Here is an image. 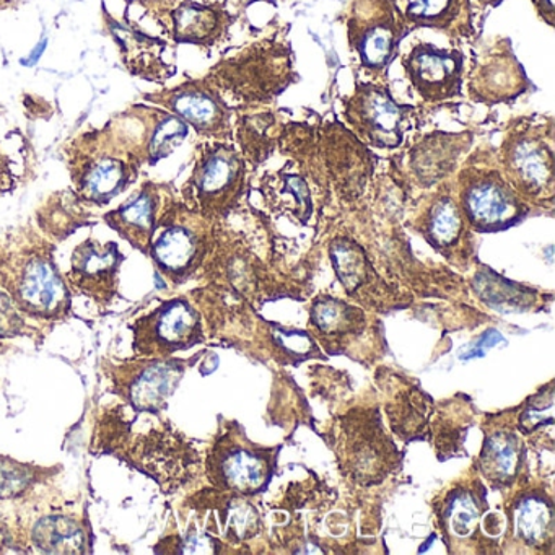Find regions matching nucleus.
I'll list each match as a JSON object with an SVG mask.
<instances>
[{
    "instance_id": "f257e3e1",
    "label": "nucleus",
    "mask_w": 555,
    "mask_h": 555,
    "mask_svg": "<svg viewBox=\"0 0 555 555\" xmlns=\"http://www.w3.org/2000/svg\"><path fill=\"white\" fill-rule=\"evenodd\" d=\"M66 157L74 193L96 207L108 206L132 186L145 165L141 142L119 116L74 139Z\"/></svg>"
},
{
    "instance_id": "f03ea898",
    "label": "nucleus",
    "mask_w": 555,
    "mask_h": 555,
    "mask_svg": "<svg viewBox=\"0 0 555 555\" xmlns=\"http://www.w3.org/2000/svg\"><path fill=\"white\" fill-rule=\"evenodd\" d=\"M0 288L21 313L56 321L70 308V288L57 268L54 248L31 229L0 242Z\"/></svg>"
},
{
    "instance_id": "7ed1b4c3",
    "label": "nucleus",
    "mask_w": 555,
    "mask_h": 555,
    "mask_svg": "<svg viewBox=\"0 0 555 555\" xmlns=\"http://www.w3.org/2000/svg\"><path fill=\"white\" fill-rule=\"evenodd\" d=\"M206 79L245 105H268L297 80L294 53L287 41L268 38L220 61Z\"/></svg>"
},
{
    "instance_id": "20e7f679",
    "label": "nucleus",
    "mask_w": 555,
    "mask_h": 555,
    "mask_svg": "<svg viewBox=\"0 0 555 555\" xmlns=\"http://www.w3.org/2000/svg\"><path fill=\"white\" fill-rule=\"evenodd\" d=\"M245 181L242 152L230 142L207 141L197 147L193 171L184 184V199L204 219H217L238 203Z\"/></svg>"
},
{
    "instance_id": "39448f33",
    "label": "nucleus",
    "mask_w": 555,
    "mask_h": 555,
    "mask_svg": "<svg viewBox=\"0 0 555 555\" xmlns=\"http://www.w3.org/2000/svg\"><path fill=\"white\" fill-rule=\"evenodd\" d=\"M503 177L522 199L551 201L555 184L554 126L522 121L500 147Z\"/></svg>"
},
{
    "instance_id": "423d86ee",
    "label": "nucleus",
    "mask_w": 555,
    "mask_h": 555,
    "mask_svg": "<svg viewBox=\"0 0 555 555\" xmlns=\"http://www.w3.org/2000/svg\"><path fill=\"white\" fill-rule=\"evenodd\" d=\"M204 220L183 204L170 203L162 210L147 256L175 284L188 281L209 253L210 235Z\"/></svg>"
},
{
    "instance_id": "0eeeda50",
    "label": "nucleus",
    "mask_w": 555,
    "mask_h": 555,
    "mask_svg": "<svg viewBox=\"0 0 555 555\" xmlns=\"http://www.w3.org/2000/svg\"><path fill=\"white\" fill-rule=\"evenodd\" d=\"M457 183L464 219L476 232H503L528 217V204L496 168H464Z\"/></svg>"
},
{
    "instance_id": "6e6552de",
    "label": "nucleus",
    "mask_w": 555,
    "mask_h": 555,
    "mask_svg": "<svg viewBox=\"0 0 555 555\" xmlns=\"http://www.w3.org/2000/svg\"><path fill=\"white\" fill-rule=\"evenodd\" d=\"M409 34L391 0H356L350 8L347 43L360 69L375 79L388 73Z\"/></svg>"
},
{
    "instance_id": "1a4fd4ad",
    "label": "nucleus",
    "mask_w": 555,
    "mask_h": 555,
    "mask_svg": "<svg viewBox=\"0 0 555 555\" xmlns=\"http://www.w3.org/2000/svg\"><path fill=\"white\" fill-rule=\"evenodd\" d=\"M414 106L401 105L379 82H357L344 99V118L360 141L379 151H395L404 142L409 115Z\"/></svg>"
},
{
    "instance_id": "9d476101",
    "label": "nucleus",
    "mask_w": 555,
    "mask_h": 555,
    "mask_svg": "<svg viewBox=\"0 0 555 555\" xmlns=\"http://www.w3.org/2000/svg\"><path fill=\"white\" fill-rule=\"evenodd\" d=\"M177 44L214 48L225 40L235 17L222 4L197 0H135Z\"/></svg>"
},
{
    "instance_id": "9b49d317",
    "label": "nucleus",
    "mask_w": 555,
    "mask_h": 555,
    "mask_svg": "<svg viewBox=\"0 0 555 555\" xmlns=\"http://www.w3.org/2000/svg\"><path fill=\"white\" fill-rule=\"evenodd\" d=\"M144 102L154 103L178 116L201 138L232 141V109L222 93L207 79L186 80L171 89L149 93Z\"/></svg>"
},
{
    "instance_id": "f8f14e48",
    "label": "nucleus",
    "mask_w": 555,
    "mask_h": 555,
    "mask_svg": "<svg viewBox=\"0 0 555 555\" xmlns=\"http://www.w3.org/2000/svg\"><path fill=\"white\" fill-rule=\"evenodd\" d=\"M131 330L135 356L147 359H167L171 353L190 349L203 340L199 313L186 298L164 301L135 321Z\"/></svg>"
},
{
    "instance_id": "ddd939ff",
    "label": "nucleus",
    "mask_w": 555,
    "mask_h": 555,
    "mask_svg": "<svg viewBox=\"0 0 555 555\" xmlns=\"http://www.w3.org/2000/svg\"><path fill=\"white\" fill-rule=\"evenodd\" d=\"M412 89L427 103H443L463 93L464 54L418 43L402 60Z\"/></svg>"
},
{
    "instance_id": "4468645a",
    "label": "nucleus",
    "mask_w": 555,
    "mask_h": 555,
    "mask_svg": "<svg viewBox=\"0 0 555 555\" xmlns=\"http://www.w3.org/2000/svg\"><path fill=\"white\" fill-rule=\"evenodd\" d=\"M183 373V362L145 357L142 362L119 365L113 382L116 392L135 412L158 414L180 385Z\"/></svg>"
},
{
    "instance_id": "2eb2a0df",
    "label": "nucleus",
    "mask_w": 555,
    "mask_h": 555,
    "mask_svg": "<svg viewBox=\"0 0 555 555\" xmlns=\"http://www.w3.org/2000/svg\"><path fill=\"white\" fill-rule=\"evenodd\" d=\"M122 261L118 243L87 238L74 249L67 282L96 304L109 305L118 295Z\"/></svg>"
},
{
    "instance_id": "dca6fc26",
    "label": "nucleus",
    "mask_w": 555,
    "mask_h": 555,
    "mask_svg": "<svg viewBox=\"0 0 555 555\" xmlns=\"http://www.w3.org/2000/svg\"><path fill=\"white\" fill-rule=\"evenodd\" d=\"M531 86L519 61L513 53L509 41L493 48L492 53L473 70L467 93L470 100L482 105H500L515 102L525 95Z\"/></svg>"
},
{
    "instance_id": "f3484780",
    "label": "nucleus",
    "mask_w": 555,
    "mask_h": 555,
    "mask_svg": "<svg viewBox=\"0 0 555 555\" xmlns=\"http://www.w3.org/2000/svg\"><path fill=\"white\" fill-rule=\"evenodd\" d=\"M209 477L214 483L240 495H255L271 480L272 463L269 451L255 450L248 444L217 443L209 456Z\"/></svg>"
},
{
    "instance_id": "a211bd4d",
    "label": "nucleus",
    "mask_w": 555,
    "mask_h": 555,
    "mask_svg": "<svg viewBox=\"0 0 555 555\" xmlns=\"http://www.w3.org/2000/svg\"><path fill=\"white\" fill-rule=\"evenodd\" d=\"M105 21L109 34L118 44L122 63L132 76L160 83L173 76L175 67L165 61L167 41L144 34L128 18L119 22L106 15Z\"/></svg>"
},
{
    "instance_id": "6ab92c4d",
    "label": "nucleus",
    "mask_w": 555,
    "mask_h": 555,
    "mask_svg": "<svg viewBox=\"0 0 555 555\" xmlns=\"http://www.w3.org/2000/svg\"><path fill=\"white\" fill-rule=\"evenodd\" d=\"M409 31L430 28L450 38L474 34L473 0H391Z\"/></svg>"
},
{
    "instance_id": "aec40b11",
    "label": "nucleus",
    "mask_w": 555,
    "mask_h": 555,
    "mask_svg": "<svg viewBox=\"0 0 555 555\" xmlns=\"http://www.w3.org/2000/svg\"><path fill=\"white\" fill-rule=\"evenodd\" d=\"M162 210V188L147 181L115 210L105 214V222L129 245L147 255Z\"/></svg>"
},
{
    "instance_id": "412c9836",
    "label": "nucleus",
    "mask_w": 555,
    "mask_h": 555,
    "mask_svg": "<svg viewBox=\"0 0 555 555\" xmlns=\"http://www.w3.org/2000/svg\"><path fill=\"white\" fill-rule=\"evenodd\" d=\"M134 464L151 474L160 483H173L180 466H188V451L170 431L152 428L149 434L138 435L132 447Z\"/></svg>"
},
{
    "instance_id": "4be33fe9",
    "label": "nucleus",
    "mask_w": 555,
    "mask_h": 555,
    "mask_svg": "<svg viewBox=\"0 0 555 555\" xmlns=\"http://www.w3.org/2000/svg\"><path fill=\"white\" fill-rule=\"evenodd\" d=\"M467 227L460 203L448 194H437L425 209L418 230L437 251L451 258L466 240Z\"/></svg>"
},
{
    "instance_id": "5701e85b",
    "label": "nucleus",
    "mask_w": 555,
    "mask_h": 555,
    "mask_svg": "<svg viewBox=\"0 0 555 555\" xmlns=\"http://www.w3.org/2000/svg\"><path fill=\"white\" fill-rule=\"evenodd\" d=\"M516 535L532 547H544L554 535V505L541 493L522 495L515 505Z\"/></svg>"
},
{
    "instance_id": "b1692460",
    "label": "nucleus",
    "mask_w": 555,
    "mask_h": 555,
    "mask_svg": "<svg viewBox=\"0 0 555 555\" xmlns=\"http://www.w3.org/2000/svg\"><path fill=\"white\" fill-rule=\"evenodd\" d=\"M521 461V444L509 431L490 435L480 454V467L487 479L496 483H512Z\"/></svg>"
},
{
    "instance_id": "393cba45",
    "label": "nucleus",
    "mask_w": 555,
    "mask_h": 555,
    "mask_svg": "<svg viewBox=\"0 0 555 555\" xmlns=\"http://www.w3.org/2000/svg\"><path fill=\"white\" fill-rule=\"evenodd\" d=\"M87 222L83 203L74 191L54 194L40 210L38 223L48 236L64 240Z\"/></svg>"
},
{
    "instance_id": "a878e982",
    "label": "nucleus",
    "mask_w": 555,
    "mask_h": 555,
    "mask_svg": "<svg viewBox=\"0 0 555 555\" xmlns=\"http://www.w3.org/2000/svg\"><path fill=\"white\" fill-rule=\"evenodd\" d=\"M279 119L274 113H256L251 116H238V142L243 157L253 164H261L272 154L278 141Z\"/></svg>"
},
{
    "instance_id": "bb28decb",
    "label": "nucleus",
    "mask_w": 555,
    "mask_h": 555,
    "mask_svg": "<svg viewBox=\"0 0 555 555\" xmlns=\"http://www.w3.org/2000/svg\"><path fill=\"white\" fill-rule=\"evenodd\" d=\"M333 268L346 292L356 295L360 288L372 284L373 271L363 249L349 238H337L331 243Z\"/></svg>"
},
{
    "instance_id": "cd10ccee",
    "label": "nucleus",
    "mask_w": 555,
    "mask_h": 555,
    "mask_svg": "<svg viewBox=\"0 0 555 555\" xmlns=\"http://www.w3.org/2000/svg\"><path fill=\"white\" fill-rule=\"evenodd\" d=\"M190 135V126L164 108L152 112V129L147 144V165L170 157Z\"/></svg>"
},
{
    "instance_id": "c85d7f7f",
    "label": "nucleus",
    "mask_w": 555,
    "mask_h": 555,
    "mask_svg": "<svg viewBox=\"0 0 555 555\" xmlns=\"http://www.w3.org/2000/svg\"><path fill=\"white\" fill-rule=\"evenodd\" d=\"M34 541L43 552L51 554H79L86 545V534L76 521L64 516L41 519L34 531Z\"/></svg>"
},
{
    "instance_id": "c756f323",
    "label": "nucleus",
    "mask_w": 555,
    "mask_h": 555,
    "mask_svg": "<svg viewBox=\"0 0 555 555\" xmlns=\"http://www.w3.org/2000/svg\"><path fill=\"white\" fill-rule=\"evenodd\" d=\"M378 417L375 418V422ZM375 422H373V428H370L369 434H360V440L353 437L349 441V461L352 464L353 469L359 477H365V470L373 473V480H376V476L382 473L378 464H389L391 457H389V451H395L391 441L382 431V427L375 430Z\"/></svg>"
},
{
    "instance_id": "7c9ffc66",
    "label": "nucleus",
    "mask_w": 555,
    "mask_h": 555,
    "mask_svg": "<svg viewBox=\"0 0 555 555\" xmlns=\"http://www.w3.org/2000/svg\"><path fill=\"white\" fill-rule=\"evenodd\" d=\"M482 496L467 489H456L448 496L441 519L450 534L467 538L473 534L474 526L482 515Z\"/></svg>"
},
{
    "instance_id": "2f4dec72",
    "label": "nucleus",
    "mask_w": 555,
    "mask_h": 555,
    "mask_svg": "<svg viewBox=\"0 0 555 555\" xmlns=\"http://www.w3.org/2000/svg\"><path fill=\"white\" fill-rule=\"evenodd\" d=\"M311 321L318 330L326 334L352 333L353 330H359L363 314L359 308L347 305L346 301L320 298L314 301Z\"/></svg>"
},
{
    "instance_id": "473e14b6",
    "label": "nucleus",
    "mask_w": 555,
    "mask_h": 555,
    "mask_svg": "<svg viewBox=\"0 0 555 555\" xmlns=\"http://www.w3.org/2000/svg\"><path fill=\"white\" fill-rule=\"evenodd\" d=\"M30 470L11 460H0V499L24 492L30 483Z\"/></svg>"
},
{
    "instance_id": "72a5a7b5",
    "label": "nucleus",
    "mask_w": 555,
    "mask_h": 555,
    "mask_svg": "<svg viewBox=\"0 0 555 555\" xmlns=\"http://www.w3.org/2000/svg\"><path fill=\"white\" fill-rule=\"evenodd\" d=\"M25 326L21 311L8 294L0 288V336H18Z\"/></svg>"
},
{
    "instance_id": "f704fd0d",
    "label": "nucleus",
    "mask_w": 555,
    "mask_h": 555,
    "mask_svg": "<svg viewBox=\"0 0 555 555\" xmlns=\"http://www.w3.org/2000/svg\"><path fill=\"white\" fill-rule=\"evenodd\" d=\"M500 343H503V336L495 330L486 331L482 336L477 339L476 344L470 346L469 350L461 356V360H470L476 359V357L486 356L487 349H492V347L499 346Z\"/></svg>"
},
{
    "instance_id": "c9c22d12",
    "label": "nucleus",
    "mask_w": 555,
    "mask_h": 555,
    "mask_svg": "<svg viewBox=\"0 0 555 555\" xmlns=\"http://www.w3.org/2000/svg\"><path fill=\"white\" fill-rule=\"evenodd\" d=\"M534 5L535 12H538L539 18L548 27H554L555 22V8L554 0H531Z\"/></svg>"
},
{
    "instance_id": "e433bc0d",
    "label": "nucleus",
    "mask_w": 555,
    "mask_h": 555,
    "mask_svg": "<svg viewBox=\"0 0 555 555\" xmlns=\"http://www.w3.org/2000/svg\"><path fill=\"white\" fill-rule=\"evenodd\" d=\"M480 5H489V8H499L505 0H476Z\"/></svg>"
},
{
    "instance_id": "4c0bfd02",
    "label": "nucleus",
    "mask_w": 555,
    "mask_h": 555,
    "mask_svg": "<svg viewBox=\"0 0 555 555\" xmlns=\"http://www.w3.org/2000/svg\"><path fill=\"white\" fill-rule=\"evenodd\" d=\"M5 4H9V0H0V9L4 8Z\"/></svg>"
}]
</instances>
